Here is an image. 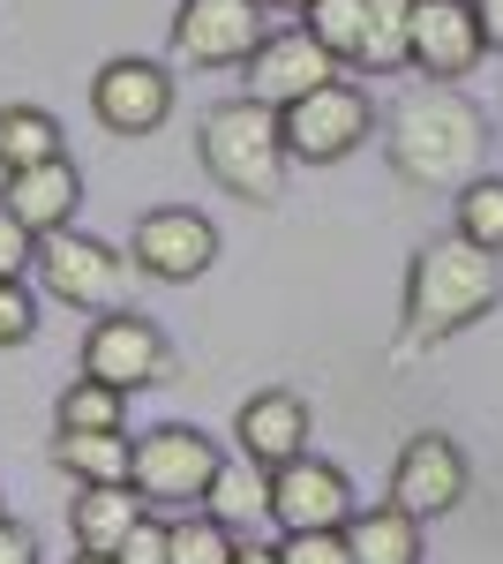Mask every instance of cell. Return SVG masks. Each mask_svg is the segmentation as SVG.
I'll list each match as a JSON object with an SVG mask.
<instances>
[{
  "mask_svg": "<svg viewBox=\"0 0 503 564\" xmlns=\"http://www.w3.org/2000/svg\"><path fill=\"white\" fill-rule=\"evenodd\" d=\"M39 249H45V234H31L23 218L0 204V279H23V271L39 263Z\"/></svg>",
  "mask_w": 503,
  "mask_h": 564,
  "instance_id": "f1b7e54d",
  "label": "cell"
},
{
  "mask_svg": "<svg viewBox=\"0 0 503 564\" xmlns=\"http://www.w3.org/2000/svg\"><path fill=\"white\" fill-rule=\"evenodd\" d=\"M414 8L420 0H369V31H361V68L369 76L414 68Z\"/></svg>",
  "mask_w": 503,
  "mask_h": 564,
  "instance_id": "7402d4cb",
  "label": "cell"
},
{
  "mask_svg": "<svg viewBox=\"0 0 503 564\" xmlns=\"http://www.w3.org/2000/svg\"><path fill=\"white\" fill-rule=\"evenodd\" d=\"M0 204L23 218L31 234H61V226H76L84 174H76V159H45V166H23V174H8V196H0Z\"/></svg>",
  "mask_w": 503,
  "mask_h": 564,
  "instance_id": "2e32d148",
  "label": "cell"
},
{
  "mask_svg": "<svg viewBox=\"0 0 503 564\" xmlns=\"http://www.w3.org/2000/svg\"><path fill=\"white\" fill-rule=\"evenodd\" d=\"M278 129H286V151H294V166H338V159H353L369 129H376V106H369V90L331 76L324 90H308L294 106H278Z\"/></svg>",
  "mask_w": 503,
  "mask_h": 564,
  "instance_id": "5b68a950",
  "label": "cell"
},
{
  "mask_svg": "<svg viewBox=\"0 0 503 564\" xmlns=\"http://www.w3.org/2000/svg\"><path fill=\"white\" fill-rule=\"evenodd\" d=\"M128 257H135V271H143V279L188 286V279H204L210 263H218V226H210L204 212H188V204H158V212L135 218Z\"/></svg>",
  "mask_w": 503,
  "mask_h": 564,
  "instance_id": "ba28073f",
  "label": "cell"
},
{
  "mask_svg": "<svg viewBox=\"0 0 503 564\" xmlns=\"http://www.w3.org/2000/svg\"><path fill=\"white\" fill-rule=\"evenodd\" d=\"M68 564H121V557H106V550H76Z\"/></svg>",
  "mask_w": 503,
  "mask_h": 564,
  "instance_id": "836d02e7",
  "label": "cell"
},
{
  "mask_svg": "<svg viewBox=\"0 0 503 564\" xmlns=\"http://www.w3.org/2000/svg\"><path fill=\"white\" fill-rule=\"evenodd\" d=\"M383 151H391V174L406 188H466L481 166V143H489V113L459 98V84H420L391 106L383 121Z\"/></svg>",
  "mask_w": 503,
  "mask_h": 564,
  "instance_id": "6da1fadb",
  "label": "cell"
},
{
  "mask_svg": "<svg viewBox=\"0 0 503 564\" xmlns=\"http://www.w3.org/2000/svg\"><path fill=\"white\" fill-rule=\"evenodd\" d=\"M481 8V39H489V53H503V0H473Z\"/></svg>",
  "mask_w": 503,
  "mask_h": 564,
  "instance_id": "1f68e13d",
  "label": "cell"
},
{
  "mask_svg": "<svg viewBox=\"0 0 503 564\" xmlns=\"http://www.w3.org/2000/svg\"><path fill=\"white\" fill-rule=\"evenodd\" d=\"M53 459H61V475H76V481H128L135 436L128 430H61Z\"/></svg>",
  "mask_w": 503,
  "mask_h": 564,
  "instance_id": "ffe728a7",
  "label": "cell"
},
{
  "mask_svg": "<svg viewBox=\"0 0 503 564\" xmlns=\"http://www.w3.org/2000/svg\"><path fill=\"white\" fill-rule=\"evenodd\" d=\"M113 557H121V564H173V520H151V512H143L135 534H128Z\"/></svg>",
  "mask_w": 503,
  "mask_h": 564,
  "instance_id": "f546056e",
  "label": "cell"
},
{
  "mask_svg": "<svg viewBox=\"0 0 503 564\" xmlns=\"http://www.w3.org/2000/svg\"><path fill=\"white\" fill-rule=\"evenodd\" d=\"M90 113L113 135H158L173 113V76L158 61H106L90 76Z\"/></svg>",
  "mask_w": 503,
  "mask_h": 564,
  "instance_id": "4fadbf2b",
  "label": "cell"
},
{
  "mask_svg": "<svg viewBox=\"0 0 503 564\" xmlns=\"http://www.w3.org/2000/svg\"><path fill=\"white\" fill-rule=\"evenodd\" d=\"M241 557V534L210 512H181L173 520V564H233Z\"/></svg>",
  "mask_w": 503,
  "mask_h": 564,
  "instance_id": "cb8c5ba5",
  "label": "cell"
},
{
  "mask_svg": "<svg viewBox=\"0 0 503 564\" xmlns=\"http://www.w3.org/2000/svg\"><path fill=\"white\" fill-rule=\"evenodd\" d=\"M466 481H473V467H466L459 436L420 430V436H406V452L391 459V505H406L414 520H444V512L466 505Z\"/></svg>",
  "mask_w": 503,
  "mask_h": 564,
  "instance_id": "9c48e42d",
  "label": "cell"
},
{
  "mask_svg": "<svg viewBox=\"0 0 503 564\" xmlns=\"http://www.w3.org/2000/svg\"><path fill=\"white\" fill-rule=\"evenodd\" d=\"M353 520V481L346 467L300 452L286 467H271V527L278 534H300V527H346Z\"/></svg>",
  "mask_w": 503,
  "mask_h": 564,
  "instance_id": "7c38bea8",
  "label": "cell"
},
{
  "mask_svg": "<svg viewBox=\"0 0 503 564\" xmlns=\"http://www.w3.org/2000/svg\"><path fill=\"white\" fill-rule=\"evenodd\" d=\"M233 564H278V542H241V557Z\"/></svg>",
  "mask_w": 503,
  "mask_h": 564,
  "instance_id": "d6a6232c",
  "label": "cell"
},
{
  "mask_svg": "<svg viewBox=\"0 0 503 564\" xmlns=\"http://www.w3.org/2000/svg\"><path fill=\"white\" fill-rule=\"evenodd\" d=\"M151 505H143V489L135 481H84V497L68 505V534H76V550H121L135 520H143Z\"/></svg>",
  "mask_w": 503,
  "mask_h": 564,
  "instance_id": "e0dca14e",
  "label": "cell"
},
{
  "mask_svg": "<svg viewBox=\"0 0 503 564\" xmlns=\"http://www.w3.org/2000/svg\"><path fill=\"white\" fill-rule=\"evenodd\" d=\"M204 512H210V520H226L233 534L255 527V520H271V467L249 459V452H241V459H226L218 481H210V497H204Z\"/></svg>",
  "mask_w": 503,
  "mask_h": 564,
  "instance_id": "d6986e66",
  "label": "cell"
},
{
  "mask_svg": "<svg viewBox=\"0 0 503 564\" xmlns=\"http://www.w3.org/2000/svg\"><path fill=\"white\" fill-rule=\"evenodd\" d=\"M39 279H45V294L53 302H68V308H121V257L106 249V241H90V234H76V226H61V234H45V249H39Z\"/></svg>",
  "mask_w": 503,
  "mask_h": 564,
  "instance_id": "30bf717a",
  "label": "cell"
},
{
  "mask_svg": "<svg viewBox=\"0 0 503 564\" xmlns=\"http://www.w3.org/2000/svg\"><path fill=\"white\" fill-rule=\"evenodd\" d=\"M278 564H353V542L346 527H300V534H278Z\"/></svg>",
  "mask_w": 503,
  "mask_h": 564,
  "instance_id": "4316f807",
  "label": "cell"
},
{
  "mask_svg": "<svg viewBox=\"0 0 503 564\" xmlns=\"http://www.w3.org/2000/svg\"><path fill=\"white\" fill-rule=\"evenodd\" d=\"M45 159H68L61 151V121L45 106H0V174H23Z\"/></svg>",
  "mask_w": 503,
  "mask_h": 564,
  "instance_id": "44dd1931",
  "label": "cell"
},
{
  "mask_svg": "<svg viewBox=\"0 0 503 564\" xmlns=\"http://www.w3.org/2000/svg\"><path fill=\"white\" fill-rule=\"evenodd\" d=\"M0 564H39V534L15 520H0Z\"/></svg>",
  "mask_w": 503,
  "mask_h": 564,
  "instance_id": "4dcf8cb0",
  "label": "cell"
},
{
  "mask_svg": "<svg viewBox=\"0 0 503 564\" xmlns=\"http://www.w3.org/2000/svg\"><path fill=\"white\" fill-rule=\"evenodd\" d=\"M346 542H353V564H420V520L406 505H369L346 520Z\"/></svg>",
  "mask_w": 503,
  "mask_h": 564,
  "instance_id": "ac0fdd59",
  "label": "cell"
},
{
  "mask_svg": "<svg viewBox=\"0 0 503 564\" xmlns=\"http://www.w3.org/2000/svg\"><path fill=\"white\" fill-rule=\"evenodd\" d=\"M503 294V257H489L481 241L444 234L406 263V332L414 339H459L466 324H481Z\"/></svg>",
  "mask_w": 503,
  "mask_h": 564,
  "instance_id": "7a4b0ae2",
  "label": "cell"
},
{
  "mask_svg": "<svg viewBox=\"0 0 503 564\" xmlns=\"http://www.w3.org/2000/svg\"><path fill=\"white\" fill-rule=\"evenodd\" d=\"M308 430H316V414H308V399H300V391H286V384L241 399V414H233L241 452H249V459H263V467L300 459V452H308Z\"/></svg>",
  "mask_w": 503,
  "mask_h": 564,
  "instance_id": "9a60e30c",
  "label": "cell"
},
{
  "mask_svg": "<svg viewBox=\"0 0 503 564\" xmlns=\"http://www.w3.org/2000/svg\"><path fill=\"white\" fill-rule=\"evenodd\" d=\"M459 234L481 241L489 257H503V181L496 174H473L459 188Z\"/></svg>",
  "mask_w": 503,
  "mask_h": 564,
  "instance_id": "d4e9b609",
  "label": "cell"
},
{
  "mask_svg": "<svg viewBox=\"0 0 503 564\" xmlns=\"http://www.w3.org/2000/svg\"><path fill=\"white\" fill-rule=\"evenodd\" d=\"M53 422H61V430H128V391L98 384V377H76V384L61 391Z\"/></svg>",
  "mask_w": 503,
  "mask_h": 564,
  "instance_id": "603a6c76",
  "label": "cell"
},
{
  "mask_svg": "<svg viewBox=\"0 0 503 564\" xmlns=\"http://www.w3.org/2000/svg\"><path fill=\"white\" fill-rule=\"evenodd\" d=\"M218 467H226L218 436H204L196 422H158V430L135 436L128 481L143 489L151 512H196V505L210 497V481H218Z\"/></svg>",
  "mask_w": 503,
  "mask_h": 564,
  "instance_id": "277c9868",
  "label": "cell"
},
{
  "mask_svg": "<svg viewBox=\"0 0 503 564\" xmlns=\"http://www.w3.org/2000/svg\"><path fill=\"white\" fill-rule=\"evenodd\" d=\"M241 68H249V98H263V106H294V98H308V90H324L338 76V53L316 39L308 23H294V31H271Z\"/></svg>",
  "mask_w": 503,
  "mask_h": 564,
  "instance_id": "8fae6325",
  "label": "cell"
},
{
  "mask_svg": "<svg viewBox=\"0 0 503 564\" xmlns=\"http://www.w3.org/2000/svg\"><path fill=\"white\" fill-rule=\"evenodd\" d=\"M39 339V302L23 279H0V347H31Z\"/></svg>",
  "mask_w": 503,
  "mask_h": 564,
  "instance_id": "83f0119b",
  "label": "cell"
},
{
  "mask_svg": "<svg viewBox=\"0 0 503 564\" xmlns=\"http://www.w3.org/2000/svg\"><path fill=\"white\" fill-rule=\"evenodd\" d=\"M263 31V0H181L173 8V61L181 68H241Z\"/></svg>",
  "mask_w": 503,
  "mask_h": 564,
  "instance_id": "52a82bcc",
  "label": "cell"
},
{
  "mask_svg": "<svg viewBox=\"0 0 503 564\" xmlns=\"http://www.w3.org/2000/svg\"><path fill=\"white\" fill-rule=\"evenodd\" d=\"M84 377L113 391H158L173 384V339L135 308H106L84 332Z\"/></svg>",
  "mask_w": 503,
  "mask_h": 564,
  "instance_id": "8992f818",
  "label": "cell"
},
{
  "mask_svg": "<svg viewBox=\"0 0 503 564\" xmlns=\"http://www.w3.org/2000/svg\"><path fill=\"white\" fill-rule=\"evenodd\" d=\"M263 8H278V15H308V0H263Z\"/></svg>",
  "mask_w": 503,
  "mask_h": 564,
  "instance_id": "e575fe53",
  "label": "cell"
},
{
  "mask_svg": "<svg viewBox=\"0 0 503 564\" xmlns=\"http://www.w3.org/2000/svg\"><path fill=\"white\" fill-rule=\"evenodd\" d=\"M196 151H204V174L226 196H241V204H278L286 196L294 151H286V129H278V106H263L249 90L226 98V106H210Z\"/></svg>",
  "mask_w": 503,
  "mask_h": 564,
  "instance_id": "3957f363",
  "label": "cell"
},
{
  "mask_svg": "<svg viewBox=\"0 0 503 564\" xmlns=\"http://www.w3.org/2000/svg\"><path fill=\"white\" fill-rule=\"evenodd\" d=\"M308 31L331 45L338 61H361V31H369V0H308Z\"/></svg>",
  "mask_w": 503,
  "mask_h": 564,
  "instance_id": "484cf974",
  "label": "cell"
},
{
  "mask_svg": "<svg viewBox=\"0 0 503 564\" xmlns=\"http://www.w3.org/2000/svg\"><path fill=\"white\" fill-rule=\"evenodd\" d=\"M481 53H489V39H481V8L473 0H420L414 8V68L428 84L473 76Z\"/></svg>",
  "mask_w": 503,
  "mask_h": 564,
  "instance_id": "5bb4252c",
  "label": "cell"
}]
</instances>
